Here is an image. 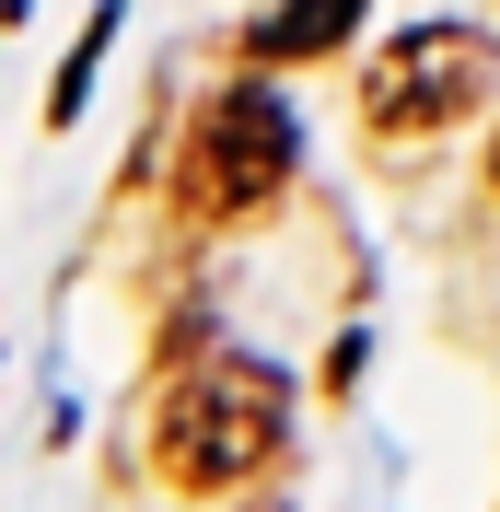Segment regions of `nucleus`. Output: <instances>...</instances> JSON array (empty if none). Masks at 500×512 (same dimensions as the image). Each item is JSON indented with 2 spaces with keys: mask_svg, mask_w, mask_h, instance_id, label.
Masks as SVG:
<instances>
[{
  "mask_svg": "<svg viewBox=\"0 0 500 512\" xmlns=\"http://www.w3.org/2000/svg\"><path fill=\"white\" fill-rule=\"evenodd\" d=\"M152 454H163V478H175V489H233V478H256V466L280 454V373H256V361H210L198 384H175Z\"/></svg>",
  "mask_w": 500,
  "mask_h": 512,
  "instance_id": "1",
  "label": "nucleus"
},
{
  "mask_svg": "<svg viewBox=\"0 0 500 512\" xmlns=\"http://www.w3.org/2000/svg\"><path fill=\"white\" fill-rule=\"evenodd\" d=\"M291 105L280 94H221L210 117L187 128V152H175V198L187 210H210V222H245L256 198L291 187Z\"/></svg>",
  "mask_w": 500,
  "mask_h": 512,
  "instance_id": "2",
  "label": "nucleus"
},
{
  "mask_svg": "<svg viewBox=\"0 0 500 512\" xmlns=\"http://www.w3.org/2000/svg\"><path fill=\"white\" fill-rule=\"evenodd\" d=\"M477 94H489V35H466V24H419L373 59V117L384 128H442Z\"/></svg>",
  "mask_w": 500,
  "mask_h": 512,
  "instance_id": "3",
  "label": "nucleus"
},
{
  "mask_svg": "<svg viewBox=\"0 0 500 512\" xmlns=\"http://www.w3.org/2000/svg\"><path fill=\"white\" fill-rule=\"evenodd\" d=\"M105 35H117V12H94V24H82V47L59 59V82H47V128H70V117H82V94H94V59H105Z\"/></svg>",
  "mask_w": 500,
  "mask_h": 512,
  "instance_id": "5",
  "label": "nucleus"
},
{
  "mask_svg": "<svg viewBox=\"0 0 500 512\" xmlns=\"http://www.w3.org/2000/svg\"><path fill=\"white\" fill-rule=\"evenodd\" d=\"M349 12H361V0H291V12L256 24V47H268V59H314V47H338V35H349Z\"/></svg>",
  "mask_w": 500,
  "mask_h": 512,
  "instance_id": "4",
  "label": "nucleus"
},
{
  "mask_svg": "<svg viewBox=\"0 0 500 512\" xmlns=\"http://www.w3.org/2000/svg\"><path fill=\"white\" fill-rule=\"evenodd\" d=\"M489 187H500V140H489Z\"/></svg>",
  "mask_w": 500,
  "mask_h": 512,
  "instance_id": "6",
  "label": "nucleus"
}]
</instances>
